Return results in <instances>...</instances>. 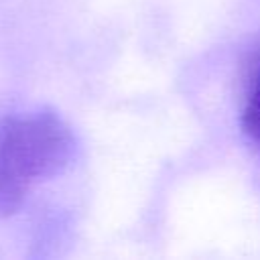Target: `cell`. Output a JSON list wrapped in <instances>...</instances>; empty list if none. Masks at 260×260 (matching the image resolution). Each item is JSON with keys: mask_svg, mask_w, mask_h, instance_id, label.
<instances>
[{"mask_svg": "<svg viewBox=\"0 0 260 260\" xmlns=\"http://www.w3.org/2000/svg\"><path fill=\"white\" fill-rule=\"evenodd\" d=\"M242 130L250 144L260 152V53L252 71V77L248 81V89L244 95L242 106Z\"/></svg>", "mask_w": 260, "mask_h": 260, "instance_id": "cell-2", "label": "cell"}, {"mask_svg": "<svg viewBox=\"0 0 260 260\" xmlns=\"http://www.w3.org/2000/svg\"><path fill=\"white\" fill-rule=\"evenodd\" d=\"M75 154L71 126L53 110L14 112L0 120V217L12 215Z\"/></svg>", "mask_w": 260, "mask_h": 260, "instance_id": "cell-1", "label": "cell"}]
</instances>
